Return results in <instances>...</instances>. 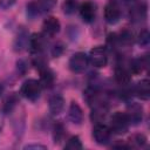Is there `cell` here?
Returning a JSON list of instances; mask_svg holds the SVG:
<instances>
[{
  "instance_id": "6da1fadb",
  "label": "cell",
  "mask_w": 150,
  "mask_h": 150,
  "mask_svg": "<svg viewBox=\"0 0 150 150\" xmlns=\"http://www.w3.org/2000/svg\"><path fill=\"white\" fill-rule=\"evenodd\" d=\"M129 125H130V122H129V118H128L125 112L116 111V112H114L111 115L109 128H110L112 134L123 135V134H125L128 131Z\"/></svg>"
},
{
  "instance_id": "7a4b0ae2",
  "label": "cell",
  "mask_w": 150,
  "mask_h": 150,
  "mask_svg": "<svg viewBox=\"0 0 150 150\" xmlns=\"http://www.w3.org/2000/svg\"><path fill=\"white\" fill-rule=\"evenodd\" d=\"M41 90H42V87H41L40 81L34 80V79L26 80L20 88L21 95L29 101H36L40 97Z\"/></svg>"
},
{
  "instance_id": "3957f363",
  "label": "cell",
  "mask_w": 150,
  "mask_h": 150,
  "mask_svg": "<svg viewBox=\"0 0 150 150\" xmlns=\"http://www.w3.org/2000/svg\"><path fill=\"white\" fill-rule=\"evenodd\" d=\"M88 59H89V62L94 67H96V68H103V67H105L107 63H108V53H107L105 47H103V46H96V47H94L89 52Z\"/></svg>"
},
{
  "instance_id": "277c9868",
  "label": "cell",
  "mask_w": 150,
  "mask_h": 150,
  "mask_svg": "<svg viewBox=\"0 0 150 150\" xmlns=\"http://www.w3.org/2000/svg\"><path fill=\"white\" fill-rule=\"evenodd\" d=\"M111 134L112 132L110 128L103 123H97L93 128V138L97 144H101V145H105L109 143Z\"/></svg>"
},
{
  "instance_id": "5b68a950",
  "label": "cell",
  "mask_w": 150,
  "mask_h": 150,
  "mask_svg": "<svg viewBox=\"0 0 150 150\" xmlns=\"http://www.w3.org/2000/svg\"><path fill=\"white\" fill-rule=\"evenodd\" d=\"M89 63L88 55L82 52L75 53L69 60V68L73 73H82L87 69Z\"/></svg>"
},
{
  "instance_id": "8992f818",
  "label": "cell",
  "mask_w": 150,
  "mask_h": 150,
  "mask_svg": "<svg viewBox=\"0 0 150 150\" xmlns=\"http://www.w3.org/2000/svg\"><path fill=\"white\" fill-rule=\"evenodd\" d=\"M28 47L33 54L42 53L47 47V36L43 33H34L29 38Z\"/></svg>"
},
{
  "instance_id": "52a82bcc",
  "label": "cell",
  "mask_w": 150,
  "mask_h": 150,
  "mask_svg": "<svg viewBox=\"0 0 150 150\" xmlns=\"http://www.w3.org/2000/svg\"><path fill=\"white\" fill-rule=\"evenodd\" d=\"M121 18V7L116 1H109L104 7V19L108 23L115 25Z\"/></svg>"
},
{
  "instance_id": "ba28073f",
  "label": "cell",
  "mask_w": 150,
  "mask_h": 150,
  "mask_svg": "<svg viewBox=\"0 0 150 150\" xmlns=\"http://www.w3.org/2000/svg\"><path fill=\"white\" fill-rule=\"evenodd\" d=\"M80 15L87 23H91L96 18V6L91 1H84L80 5Z\"/></svg>"
},
{
  "instance_id": "9c48e42d",
  "label": "cell",
  "mask_w": 150,
  "mask_h": 150,
  "mask_svg": "<svg viewBox=\"0 0 150 150\" xmlns=\"http://www.w3.org/2000/svg\"><path fill=\"white\" fill-rule=\"evenodd\" d=\"M61 25L60 21L55 18V16H48L47 19H45L43 23H42V33L46 36H54L60 32Z\"/></svg>"
},
{
  "instance_id": "30bf717a",
  "label": "cell",
  "mask_w": 150,
  "mask_h": 150,
  "mask_svg": "<svg viewBox=\"0 0 150 150\" xmlns=\"http://www.w3.org/2000/svg\"><path fill=\"white\" fill-rule=\"evenodd\" d=\"M125 114H127V116L129 118L130 124H138L143 120V108L138 103L132 102L128 107V111Z\"/></svg>"
},
{
  "instance_id": "8fae6325",
  "label": "cell",
  "mask_w": 150,
  "mask_h": 150,
  "mask_svg": "<svg viewBox=\"0 0 150 150\" xmlns=\"http://www.w3.org/2000/svg\"><path fill=\"white\" fill-rule=\"evenodd\" d=\"M108 112V107L105 104V102H101L96 105L93 107V111L90 114V118L93 121V123L97 124V123H103L105 116Z\"/></svg>"
},
{
  "instance_id": "7c38bea8",
  "label": "cell",
  "mask_w": 150,
  "mask_h": 150,
  "mask_svg": "<svg viewBox=\"0 0 150 150\" xmlns=\"http://www.w3.org/2000/svg\"><path fill=\"white\" fill-rule=\"evenodd\" d=\"M132 93L137 97H139L141 100H143V101L149 100V97H150V82H149V80L148 79H144V80L139 81L134 87Z\"/></svg>"
},
{
  "instance_id": "4fadbf2b",
  "label": "cell",
  "mask_w": 150,
  "mask_h": 150,
  "mask_svg": "<svg viewBox=\"0 0 150 150\" xmlns=\"http://www.w3.org/2000/svg\"><path fill=\"white\" fill-rule=\"evenodd\" d=\"M130 75H131L130 70L127 67H124L123 64H117L115 67V80L120 86H122V87L128 86L130 82V79H131Z\"/></svg>"
},
{
  "instance_id": "5bb4252c",
  "label": "cell",
  "mask_w": 150,
  "mask_h": 150,
  "mask_svg": "<svg viewBox=\"0 0 150 150\" xmlns=\"http://www.w3.org/2000/svg\"><path fill=\"white\" fill-rule=\"evenodd\" d=\"M64 109V98L61 95H54L49 98V111L52 115H60Z\"/></svg>"
},
{
  "instance_id": "9a60e30c",
  "label": "cell",
  "mask_w": 150,
  "mask_h": 150,
  "mask_svg": "<svg viewBox=\"0 0 150 150\" xmlns=\"http://www.w3.org/2000/svg\"><path fill=\"white\" fill-rule=\"evenodd\" d=\"M68 117L74 124H81L83 122V111L76 102L70 103V107L68 110Z\"/></svg>"
},
{
  "instance_id": "2e32d148",
  "label": "cell",
  "mask_w": 150,
  "mask_h": 150,
  "mask_svg": "<svg viewBox=\"0 0 150 150\" xmlns=\"http://www.w3.org/2000/svg\"><path fill=\"white\" fill-rule=\"evenodd\" d=\"M146 18V5L145 4H137L131 7L130 9V19L134 22L143 21Z\"/></svg>"
},
{
  "instance_id": "e0dca14e",
  "label": "cell",
  "mask_w": 150,
  "mask_h": 150,
  "mask_svg": "<svg viewBox=\"0 0 150 150\" xmlns=\"http://www.w3.org/2000/svg\"><path fill=\"white\" fill-rule=\"evenodd\" d=\"M29 43V36H28V33L25 30V29H21L16 38H15V41H14V50L15 52H22Z\"/></svg>"
},
{
  "instance_id": "ac0fdd59",
  "label": "cell",
  "mask_w": 150,
  "mask_h": 150,
  "mask_svg": "<svg viewBox=\"0 0 150 150\" xmlns=\"http://www.w3.org/2000/svg\"><path fill=\"white\" fill-rule=\"evenodd\" d=\"M40 83L42 88H50L54 83V73L48 68H43L40 70Z\"/></svg>"
},
{
  "instance_id": "d6986e66",
  "label": "cell",
  "mask_w": 150,
  "mask_h": 150,
  "mask_svg": "<svg viewBox=\"0 0 150 150\" xmlns=\"http://www.w3.org/2000/svg\"><path fill=\"white\" fill-rule=\"evenodd\" d=\"M116 38H117L118 46H130V45L134 43V35L128 29H124V30L120 32V34L116 35Z\"/></svg>"
},
{
  "instance_id": "ffe728a7",
  "label": "cell",
  "mask_w": 150,
  "mask_h": 150,
  "mask_svg": "<svg viewBox=\"0 0 150 150\" xmlns=\"http://www.w3.org/2000/svg\"><path fill=\"white\" fill-rule=\"evenodd\" d=\"M146 67V62H144L143 59H134L130 62V73L132 74H138L141 73L144 68Z\"/></svg>"
},
{
  "instance_id": "44dd1931",
  "label": "cell",
  "mask_w": 150,
  "mask_h": 150,
  "mask_svg": "<svg viewBox=\"0 0 150 150\" xmlns=\"http://www.w3.org/2000/svg\"><path fill=\"white\" fill-rule=\"evenodd\" d=\"M34 2L39 7L41 13H46V12L50 11L55 6L56 0H34Z\"/></svg>"
},
{
  "instance_id": "7402d4cb",
  "label": "cell",
  "mask_w": 150,
  "mask_h": 150,
  "mask_svg": "<svg viewBox=\"0 0 150 150\" xmlns=\"http://www.w3.org/2000/svg\"><path fill=\"white\" fill-rule=\"evenodd\" d=\"M64 149H68V150H79V149H82V143L80 141V137L79 136L70 137L67 141V143L64 144Z\"/></svg>"
},
{
  "instance_id": "603a6c76",
  "label": "cell",
  "mask_w": 150,
  "mask_h": 150,
  "mask_svg": "<svg viewBox=\"0 0 150 150\" xmlns=\"http://www.w3.org/2000/svg\"><path fill=\"white\" fill-rule=\"evenodd\" d=\"M41 14H42L41 11H40L39 7L35 5L34 1H32V2H29V4L27 5V15H28L30 19H34V18L41 15Z\"/></svg>"
},
{
  "instance_id": "cb8c5ba5",
  "label": "cell",
  "mask_w": 150,
  "mask_h": 150,
  "mask_svg": "<svg viewBox=\"0 0 150 150\" xmlns=\"http://www.w3.org/2000/svg\"><path fill=\"white\" fill-rule=\"evenodd\" d=\"M137 42H138L139 46H143V47L149 45V42H150V34H149L148 29L141 30V33L138 34V38H137Z\"/></svg>"
},
{
  "instance_id": "d4e9b609",
  "label": "cell",
  "mask_w": 150,
  "mask_h": 150,
  "mask_svg": "<svg viewBox=\"0 0 150 150\" xmlns=\"http://www.w3.org/2000/svg\"><path fill=\"white\" fill-rule=\"evenodd\" d=\"M53 136H54V141L55 142H60L62 139V137L64 136V128H63V125L61 123H56L54 125Z\"/></svg>"
},
{
  "instance_id": "484cf974",
  "label": "cell",
  "mask_w": 150,
  "mask_h": 150,
  "mask_svg": "<svg viewBox=\"0 0 150 150\" xmlns=\"http://www.w3.org/2000/svg\"><path fill=\"white\" fill-rule=\"evenodd\" d=\"M77 8V2L76 0H66L63 2V12L66 14H71L75 12V9Z\"/></svg>"
},
{
  "instance_id": "4316f807",
  "label": "cell",
  "mask_w": 150,
  "mask_h": 150,
  "mask_svg": "<svg viewBox=\"0 0 150 150\" xmlns=\"http://www.w3.org/2000/svg\"><path fill=\"white\" fill-rule=\"evenodd\" d=\"M132 141L137 144V146H143V145L145 144L146 138H145V136H143V135H136V136L132 137Z\"/></svg>"
},
{
  "instance_id": "83f0119b",
  "label": "cell",
  "mask_w": 150,
  "mask_h": 150,
  "mask_svg": "<svg viewBox=\"0 0 150 150\" xmlns=\"http://www.w3.org/2000/svg\"><path fill=\"white\" fill-rule=\"evenodd\" d=\"M15 4V0H0V7L4 9L11 8Z\"/></svg>"
},
{
  "instance_id": "f1b7e54d",
  "label": "cell",
  "mask_w": 150,
  "mask_h": 150,
  "mask_svg": "<svg viewBox=\"0 0 150 150\" xmlns=\"http://www.w3.org/2000/svg\"><path fill=\"white\" fill-rule=\"evenodd\" d=\"M62 50H63V48H62V46H60V45H55L54 46V48H53V50H52V53H53V56H60V54L62 53Z\"/></svg>"
},
{
  "instance_id": "f546056e",
  "label": "cell",
  "mask_w": 150,
  "mask_h": 150,
  "mask_svg": "<svg viewBox=\"0 0 150 150\" xmlns=\"http://www.w3.org/2000/svg\"><path fill=\"white\" fill-rule=\"evenodd\" d=\"M25 149H46V146L41 144H28L25 146Z\"/></svg>"
},
{
  "instance_id": "4dcf8cb0",
  "label": "cell",
  "mask_w": 150,
  "mask_h": 150,
  "mask_svg": "<svg viewBox=\"0 0 150 150\" xmlns=\"http://www.w3.org/2000/svg\"><path fill=\"white\" fill-rule=\"evenodd\" d=\"M2 93H4V86H2V83L0 82V96L2 95Z\"/></svg>"
}]
</instances>
